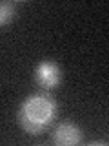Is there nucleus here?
Here are the masks:
<instances>
[{
  "instance_id": "3",
  "label": "nucleus",
  "mask_w": 109,
  "mask_h": 146,
  "mask_svg": "<svg viewBox=\"0 0 109 146\" xmlns=\"http://www.w3.org/2000/svg\"><path fill=\"white\" fill-rule=\"evenodd\" d=\"M80 141H82V131L73 122H60L53 131V143L58 146H75Z\"/></svg>"
},
{
  "instance_id": "1",
  "label": "nucleus",
  "mask_w": 109,
  "mask_h": 146,
  "mask_svg": "<svg viewBox=\"0 0 109 146\" xmlns=\"http://www.w3.org/2000/svg\"><path fill=\"white\" fill-rule=\"evenodd\" d=\"M56 115V102L47 95L36 93L24 99L16 113V121L24 131L31 135H38L44 131V128L51 124V121Z\"/></svg>"
},
{
  "instance_id": "4",
  "label": "nucleus",
  "mask_w": 109,
  "mask_h": 146,
  "mask_svg": "<svg viewBox=\"0 0 109 146\" xmlns=\"http://www.w3.org/2000/svg\"><path fill=\"white\" fill-rule=\"evenodd\" d=\"M16 17L15 2H0V26H6Z\"/></svg>"
},
{
  "instance_id": "2",
  "label": "nucleus",
  "mask_w": 109,
  "mask_h": 146,
  "mask_svg": "<svg viewBox=\"0 0 109 146\" xmlns=\"http://www.w3.org/2000/svg\"><path fill=\"white\" fill-rule=\"evenodd\" d=\"M35 77L42 88H54V86L60 84L62 80V73L58 64H54L53 60H42L36 66L35 70Z\"/></svg>"
}]
</instances>
